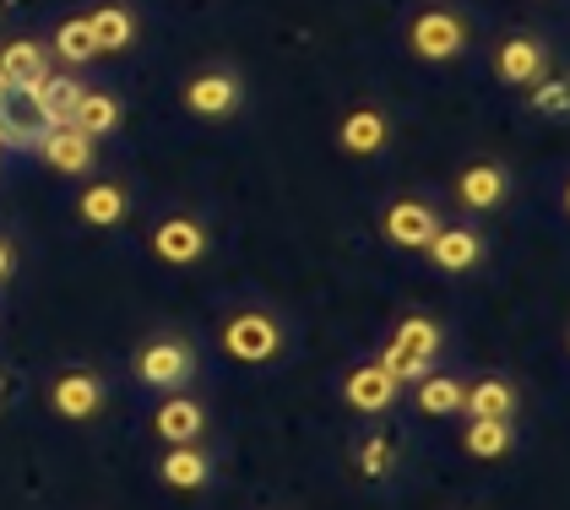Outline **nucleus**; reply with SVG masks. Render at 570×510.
Returning a JSON list of instances; mask_svg holds the SVG:
<instances>
[{
  "mask_svg": "<svg viewBox=\"0 0 570 510\" xmlns=\"http://www.w3.org/2000/svg\"><path fill=\"white\" fill-rule=\"evenodd\" d=\"M288 342H294L288 315H283L277 304H266V298L228 304L223 321H218V353L228 364H245V370H272V364H283Z\"/></svg>",
  "mask_w": 570,
  "mask_h": 510,
  "instance_id": "1",
  "label": "nucleus"
},
{
  "mask_svg": "<svg viewBox=\"0 0 570 510\" xmlns=\"http://www.w3.org/2000/svg\"><path fill=\"white\" fill-rule=\"evenodd\" d=\"M407 55L413 60H424V66H451V60H462L468 49H473V17L462 11V6H451V0H430V6H419L413 17H407Z\"/></svg>",
  "mask_w": 570,
  "mask_h": 510,
  "instance_id": "2",
  "label": "nucleus"
},
{
  "mask_svg": "<svg viewBox=\"0 0 570 510\" xmlns=\"http://www.w3.org/2000/svg\"><path fill=\"white\" fill-rule=\"evenodd\" d=\"M196 370H202V353H196V342L185 332H153V337H141L131 347V375L147 391H158V396L190 391Z\"/></svg>",
  "mask_w": 570,
  "mask_h": 510,
  "instance_id": "3",
  "label": "nucleus"
},
{
  "mask_svg": "<svg viewBox=\"0 0 570 510\" xmlns=\"http://www.w3.org/2000/svg\"><path fill=\"white\" fill-rule=\"evenodd\" d=\"M179 104H185V115H196V120H234V115L245 109V77H239V66H228V60L196 66V71L179 82Z\"/></svg>",
  "mask_w": 570,
  "mask_h": 510,
  "instance_id": "4",
  "label": "nucleus"
},
{
  "mask_svg": "<svg viewBox=\"0 0 570 510\" xmlns=\"http://www.w3.org/2000/svg\"><path fill=\"white\" fill-rule=\"evenodd\" d=\"M213 223L202 213H185V207H175V213H164L153 228H147V251L158 255L164 266H175V272H190V266H202L207 255H213Z\"/></svg>",
  "mask_w": 570,
  "mask_h": 510,
  "instance_id": "5",
  "label": "nucleus"
},
{
  "mask_svg": "<svg viewBox=\"0 0 570 510\" xmlns=\"http://www.w3.org/2000/svg\"><path fill=\"white\" fill-rule=\"evenodd\" d=\"M489 71H494L500 87L527 92L532 82H543V77L554 71V43L543 39V33H532V28H517V33L494 39V49H489Z\"/></svg>",
  "mask_w": 570,
  "mask_h": 510,
  "instance_id": "6",
  "label": "nucleus"
},
{
  "mask_svg": "<svg viewBox=\"0 0 570 510\" xmlns=\"http://www.w3.org/2000/svg\"><path fill=\"white\" fill-rule=\"evenodd\" d=\"M49 413L55 419H66V424H92V419H104V408H109V381L88 370V364H71V370H60L45 391Z\"/></svg>",
  "mask_w": 570,
  "mask_h": 510,
  "instance_id": "7",
  "label": "nucleus"
},
{
  "mask_svg": "<svg viewBox=\"0 0 570 510\" xmlns=\"http://www.w3.org/2000/svg\"><path fill=\"white\" fill-rule=\"evenodd\" d=\"M337 396H343V408L358 413V419H386L396 402H402V385L381 370V359H358V364H348V370L337 375Z\"/></svg>",
  "mask_w": 570,
  "mask_h": 510,
  "instance_id": "8",
  "label": "nucleus"
},
{
  "mask_svg": "<svg viewBox=\"0 0 570 510\" xmlns=\"http://www.w3.org/2000/svg\"><path fill=\"white\" fill-rule=\"evenodd\" d=\"M511 164H500V158H479V164H462L456 179H451V196H456V207L468 217H483V213H500L505 202H511Z\"/></svg>",
  "mask_w": 570,
  "mask_h": 510,
  "instance_id": "9",
  "label": "nucleus"
},
{
  "mask_svg": "<svg viewBox=\"0 0 570 510\" xmlns=\"http://www.w3.org/2000/svg\"><path fill=\"white\" fill-rule=\"evenodd\" d=\"M392 136H396V120L381 109V104H348L343 115H337V153L343 158H381L386 147H392Z\"/></svg>",
  "mask_w": 570,
  "mask_h": 510,
  "instance_id": "10",
  "label": "nucleus"
},
{
  "mask_svg": "<svg viewBox=\"0 0 570 510\" xmlns=\"http://www.w3.org/2000/svg\"><path fill=\"white\" fill-rule=\"evenodd\" d=\"M445 223L440 207L430 196H392L386 207H381V239L392 245V251H424L430 239H435V228Z\"/></svg>",
  "mask_w": 570,
  "mask_h": 510,
  "instance_id": "11",
  "label": "nucleus"
},
{
  "mask_svg": "<svg viewBox=\"0 0 570 510\" xmlns=\"http://www.w3.org/2000/svg\"><path fill=\"white\" fill-rule=\"evenodd\" d=\"M218 478V451L207 440H185V445H164L158 457V483L175 494H202Z\"/></svg>",
  "mask_w": 570,
  "mask_h": 510,
  "instance_id": "12",
  "label": "nucleus"
},
{
  "mask_svg": "<svg viewBox=\"0 0 570 510\" xmlns=\"http://www.w3.org/2000/svg\"><path fill=\"white\" fill-rule=\"evenodd\" d=\"M424 255H430V266H435L440 277H468V272L483 266L489 239H483V228H473V223H440L435 239L424 245Z\"/></svg>",
  "mask_w": 570,
  "mask_h": 510,
  "instance_id": "13",
  "label": "nucleus"
},
{
  "mask_svg": "<svg viewBox=\"0 0 570 510\" xmlns=\"http://www.w3.org/2000/svg\"><path fill=\"white\" fill-rule=\"evenodd\" d=\"M45 130H49V120H45V109H39V98H33V87H0V147L33 153Z\"/></svg>",
  "mask_w": 570,
  "mask_h": 510,
  "instance_id": "14",
  "label": "nucleus"
},
{
  "mask_svg": "<svg viewBox=\"0 0 570 510\" xmlns=\"http://www.w3.org/2000/svg\"><path fill=\"white\" fill-rule=\"evenodd\" d=\"M131 185L126 179H88L82 190H77V217L98 228V234H115V228H126L131 223Z\"/></svg>",
  "mask_w": 570,
  "mask_h": 510,
  "instance_id": "15",
  "label": "nucleus"
},
{
  "mask_svg": "<svg viewBox=\"0 0 570 510\" xmlns=\"http://www.w3.org/2000/svg\"><path fill=\"white\" fill-rule=\"evenodd\" d=\"M207 429H213V413H207V402H202V396H190V391H169V396H158V408H153V434H158L164 445L207 440Z\"/></svg>",
  "mask_w": 570,
  "mask_h": 510,
  "instance_id": "16",
  "label": "nucleus"
},
{
  "mask_svg": "<svg viewBox=\"0 0 570 510\" xmlns=\"http://www.w3.org/2000/svg\"><path fill=\"white\" fill-rule=\"evenodd\" d=\"M33 153H39L45 169H55L60 179H88V174L98 169V141L82 136L77 126H49Z\"/></svg>",
  "mask_w": 570,
  "mask_h": 510,
  "instance_id": "17",
  "label": "nucleus"
},
{
  "mask_svg": "<svg viewBox=\"0 0 570 510\" xmlns=\"http://www.w3.org/2000/svg\"><path fill=\"white\" fill-rule=\"evenodd\" d=\"M462 419H522V385L511 375H479L462 385Z\"/></svg>",
  "mask_w": 570,
  "mask_h": 510,
  "instance_id": "18",
  "label": "nucleus"
},
{
  "mask_svg": "<svg viewBox=\"0 0 570 510\" xmlns=\"http://www.w3.org/2000/svg\"><path fill=\"white\" fill-rule=\"evenodd\" d=\"M82 17H88V33L98 43V55H126V49H136V33H141L136 6H126V0H98Z\"/></svg>",
  "mask_w": 570,
  "mask_h": 510,
  "instance_id": "19",
  "label": "nucleus"
},
{
  "mask_svg": "<svg viewBox=\"0 0 570 510\" xmlns=\"http://www.w3.org/2000/svg\"><path fill=\"white\" fill-rule=\"evenodd\" d=\"M55 71V55L45 39H6L0 43V82L6 87H33Z\"/></svg>",
  "mask_w": 570,
  "mask_h": 510,
  "instance_id": "20",
  "label": "nucleus"
},
{
  "mask_svg": "<svg viewBox=\"0 0 570 510\" xmlns=\"http://www.w3.org/2000/svg\"><path fill=\"white\" fill-rule=\"evenodd\" d=\"M71 126L82 130V136H92V141L115 136V130L126 126V104H120V92H109V87H82Z\"/></svg>",
  "mask_w": 570,
  "mask_h": 510,
  "instance_id": "21",
  "label": "nucleus"
},
{
  "mask_svg": "<svg viewBox=\"0 0 570 510\" xmlns=\"http://www.w3.org/2000/svg\"><path fill=\"white\" fill-rule=\"evenodd\" d=\"M517 440H522L517 419H468V429H462V451H468L473 462H500V457H511Z\"/></svg>",
  "mask_w": 570,
  "mask_h": 510,
  "instance_id": "22",
  "label": "nucleus"
},
{
  "mask_svg": "<svg viewBox=\"0 0 570 510\" xmlns=\"http://www.w3.org/2000/svg\"><path fill=\"white\" fill-rule=\"evenodd\" d=\"M82 77L77 71H49L45 82H33V98H39V109H45L49 126H71V115H77V98H82Z\"/></svg>",
  "mask_w": 570,
  "mask_h": 510,
  "instance_id": "23",
  "label": "nucleus"
},
{
  "mask_svg": "<svg viewBox=\"0 0 570 510\" xmlns=\"http://www.w3.org/2000/svg\"><path fill=\"white\" fill-rule=\"evenodd\" d=\"M462 375H445V370H430L419 385H407L413 391V408L424 413V419H456L462 413Z\"/></svg>",
  "mask_w": 570,
  "mask_h": 510,
  "instance_id": "24",
  "label": "nucleus"
},
{
  "mask_svg": "<svg viewBox=\"0 0 570 510\" xmlns=\"http://www.w3.org/2000/svg\"><path fill=\"white\" fill-rule=\"evenodd\" d=\"M49 55L66 66V71H82L88 60H98V43L88 33V17L77 11V17H60L55 22V33H49Z\"/></svg>",
  "mask_w": 570,
  "mask_h": 510,
  "instance_id": "25",
  "label": "nucleus"
},
{
  "mask_svg": "<svg viewBox=\"0 0 570 510\" xmlns=\"http://www.w3.org/2000/svg\"><path fill=\"white\" fill-rule=\"evenodd\" d=\"M527 109H532V115H543V120H566L570 115V82L549 71L543 82L527 87Z\"/></svg>",
  "mask_w": 570,
  "mask_h": 510,
  "instance_id": "26",
  "label": "nucleus"
},
{
  "mask_svg": "<svg viewBox=\"0 0 570 510\" xmlns=\"http://www.w3.org/2000/svg\"><path fill=\"white\" fill-rule=\"evenodd\" d=\"M353 462H358V472H364V478H386V472L396 468V445H392V434H381V429H370V434L358 440V451H353Z\"/></svg>",
  "mask_w": 570,
  "mask_h": 510,
  "instance_id": "27",
  "label": "nucleus"
},
{
  "mask_svg": "<svg viewBox=\"0 0 570 510\" xmlns=\"http://www.w3.org/2000/svg\"><path fill=\"white\" fill-rule=\"evenodd\" d=\"M11 277H17V245H11V239L0 234V288H6Z\"/></svg>",
  "mask_w": 570,
  "mask_h": 510,
  "instance_id": "28",
  "label": "nucleus"
},
{
  "mask_svg": "<svg viewBox=\"0 0 570 510\" xmlns=\"http://www.w3.org/2000/svg\"><path fill=\"white\" fill-rule=\"evenodd\" d=\"M0 87H6V82H0Z\"/></svg>",
  "mask_w": 570,
  "mask_h": 510,
  "instance_id": "29",
  "label": "nucleus"
}]
</instances>
